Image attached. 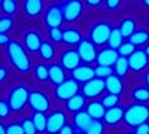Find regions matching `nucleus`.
Instances as JSON below:
<instances>
[{
	"mask_svg": "<svg viewBox=\"0 0 149 134\" xmlns=\"http://www.w3.org/2000/svg\"><path fill=\"white\" fill-rule=\"evenodd\" d=\"M0 10L6 17H14L18 10V3L14 0H0Z\"/></svg>",
	"mask_w": 149,
	"mask_h": 134,
	"instance_id": "nucleus-33",
	"label": "nucleus"
},
{
	"mask_svg": "<svg viewBox=\"0 0 149 134\" xmlns=\"http://www.w3.org/2000/svg\"><path fill=\"white\" fill-rule=\"evenodd\" d=\"M79 90H81L79 82H76L73 78H70L66 82H63L61 85H57L54 88V97L58 101H69L72 97L79 94Z\"/></svg>",
	"mask_w": 149,
	"mask_h": 134,
	"instance_id": "nucleus-5",
	"label": "nucleus"
},
{
	"mask_svg": "<svg viewBox=\"0 0 149 134\" xmlns=\"http://www.w3.org/2000/svg\"><path fill=\"white\" fill-rule=\"evenodd\" d=\"M61 9H63L64 22H74L79 19L82 14L84 3L79 0H66V2L61 3Z\"/></svg>",
	"mask_w": 149,
	"mask_h": 134,
	"instance_id": "nucleus-11",
	"label": "nucleus"
},
{
	"mask_svg": "<svg viewBox=\"0 0 149 134\" xmlns=\"http://www.w3.org/2000/svg\"><path fill=\"white\" fill-rule=\"evenodd\" d=\"M124 112H125V109L121 107V106H115L112 109H107L106 113H104V118H103L104 125H110V127L118 125L121 121H124Z\"/></svg>",
	"mask_w": 149,
	"mask_h": 134,
	"instance_id": "nucleus-19",
	"label": "nucleus"
},
{
	"mask_svg": "<svg viewBox=\"0 0 149 134\" xmlns=\"http://www.w3.org/2000/svg\"><path fill=\"white\" fill-rule=\"evenodd\" d=\"M67 125V115L61 109H54L49 112L46 118V133L48 134H58Z\"/></svg>",
	"mask_w": 149,
	"mask_h": 134,
	"instance_id": "nucleus-6",
	"label": "nucleus"
},
{
	"mask_svg": "<svg viewBox=\"0 0 149 134\" xmlns=\"http://www.w3.org/2000/svg\"><path fill=\"white\" fill-rule=\"evenodd\" d=\"M14 27H15L14 17H6V15L0 17V33H6L8 34V31H10Z\"/></svg>",
	"mask_w": 149,
	"mask_h": 134,
	"instance_id": "nucleus-35",
	"label": "nucleus"
},
{
	"mask_svg": "<svg viewBox=\"0 0 149 134\" xmlns=\"http://www.w3.org/2000/svg\"><path fill=\"white\" fill-rule=\"evenodd\" d=\"M21 125H22L24 134H37L36 127H34V124H33L31 118H24V119L21 121Z\"/></svg>",
	"mask_w": 149,
	"mask_h": 134,
	"instance_id": "nucleus-40",
	"label": "nucleus"
},
{
	"mask_svg": "<svg viewBox=\"0 0 149 134\" xmlns=\"http://www.w3.org/2000/svg\"><path fill=\"white\" fill-rule=\"evenodd\" d=\"M48 70H49V81H51L55 87H57V85H61L63 82L67 81V78H66V69L61 66L60 63H51L48 66Z\"/></svg>",
	"mask_w": 149,
	"mask_h": 134,
	"instance_id": "nucleus-20",
	"label": "nucleus"
},
{
	"mask_svg": "<svg viewBox=\"0 0 149 134\" xmlns=\"http://www.w3.org/2000/svg\"><path fill=\"white\" fill-rule=\"evenodd\" d=\"M121 134H134V131H124V133H121Z\"/></svg>",
	"mask_w": 149,
	"mask_h": 134,
	"instance_id": "nucleus-53",
	"label": "nucleus"
},
{
	"mask_svg": "<svg viewBox=\"0 0 149 134\" xmlns=\"http://www.w3.org/2000/svg\"><path fill=\"white\" fill-rule=\"evenodd\" d=\"M104 90H106L104 81L98 79V78H94L88 82H85L81 87V94L85 97V99H90L93 101V100L97 99V97H100L104 92Z\"/></svg>",
	"mask_w": 149,
	"mask_h": 134,
	"instance_id": "nucleus-9",
	"label": "nucleus"
},
{
	"mask_svg": "<svg viewBox=\"0 0 149 134\" xmlns=\"http://www.w3.org/2000/svg\"><path fill=\"white\" fill-rule=\"evenodd\" d=\"M46 118L48 116L42 112H33L31 121H33L37 133H46Z\"/></svg>",
	"mask_w": 149,
	"mask_h": 134,
	"instance_id": "nucleus-32",
	"label": "nucleus"
},
{
	"mask_svg": "<svg viewBox=\"0 0 149 134\" xmlns=\"http://www.w3.org/2000/svg\"><path fill=\"white\" fill-rule=\"evenodd\" d=\"M10 36L6 33H0V46H8L10 43Z\"/></svg>",
	"mask_w": 149,
	"mask_h": 134,
	"instance_id": "nucleus-46",
	"label": "nucleus"
},
{
	"mask_svg": "<svg viewBox=\"0 0 149 134\" xmlns=\"http://www.w3.org/2000/svg\"><path fill=\"white\" fill-rule=\"evenodd\" d=\"M82 33L74 28V27H67L63 30V43L67 46H74V45H79L82 42Z\"/></svg>",
	"mask_w": 149,
	"mask_h": 134,
	"instance_id": "nucleus-22",
	"label": "nucleus"
},
{
	"mask_svg": "<svg viewBox=\"0 0 149 134\" xmlns=\"http://www.w3.org/2000/svg\"><path fill=\"white\" fill-rule=\"evenodd\" d=\"M95 78L98 79H107L110 75H113V67H107V66H95Z\"/></svg>",
	"mask_w": 149,
	"mask_h": 134,
	"instance_id": "nucleus-37",
	"label": "nucleus"
},
{
	"mask_svg": "<svg viewBox=\"0 0 149 134\" xmlns=\"http://www.w3.org/2000/svg\"><path fill=\"white\" fill-rule=\"evenodd\" d=\"M8 76H9V70H8V67H5V66L0 64V85H2V83L8 79Z\"/></svg>",
	"mask_w": 149,
	"mask_h": 134,
	"instance_id": "nucleus-45",
	"label": "nucleus"
},
{
	"mask_svg": "<svg viewBox=\"0 0 149 134\" xmlns=\"http://www.w3.org/2000/svg\"><path fill=\"white\" fill-rule=\"evenodd\" d=\"M73 128L76 134H85L86 130L90 128V125L93 124V118L86 113V110H81L78 113L73 115Z\"/></svg>",
	"mask_w": 149,
	"mask_h": 134,
	"instance_id": "nucleus-16",
	"label": "nucleus"
},
{
	"mask_svg": "<svg viewBox=\"0 0 149 134\" xmlns=\"http://www.w3.org/2000/svg\"><path fill=\"white\" fill-rule=\"evenodd\" d=\"M60 64L63 66L66 70L73 72L74 69H78L82 64V61H81V57H79L76 49L67 48V49H64L63 52H61V55H60Z\"/></svg>",
	"mask_w": 149,
	"mask_h": 134,
	"instance_id": "nucleus-13",
	"label": "nucleus"
},
{
	"mask_svg": "<svg viewBox=\"0 0 149 134\" xmlns=\"http://www.w3.org/2000/svg\"><path fill=\"white\" fill-rule=\"evenodd\" d=\"M124 122L131 128L149 122V106L145 103H131L124 112Z\"/></svg>",
	"mask_w": 149,
	"mask_h": 134,
	"instance_id": "nucleus-2",
	"label": "nucleus"
},
{
	"mask_svg": "<svg viewBox=\"0 0 149 134\" xmlns=\"http://www.w3.org/2000/svg\"><path fill=\"white\" fill-rule=\"evenodd\" d=\"M104 6H106V9H109V10H115V9H118V8L121 6V2H119V0H106Z\"/></svg>",
	"mask_w": 149,
	"mask_h": 134,
	"instance_id": "nucleus-43",
	"label": "nucleus"
},
{
	"mask_svg": "<svg viewBox=\"0 0 149 134\" xmlns=\"http://www.w3.org/2000/svg\"><path fill=\"white\" fill-rule=\"evenodd\" d=\"M22 46L27 49V52H31V54H39V49L43 43L42 40V36L37 30H27L26 33L22 34Z\"/></svg>",
	"mask_w": 149,
	"mask_h": 134,
	"instance_id": "nucleus-12",
	"label": "nucleus"
},
{
	"mask_svg": "<svg viewBox=\"0 0 149 134\" xmlns=\"http://www.w3.org/2000/svg\"><path fill=\"white\" fill-rule=\"evenodd\" d=\"M128 42L133 43L134 46H139V45H148L149 43V31L148 30H136L130 37Z\"/></svg>",
	"mask_w": 149,
	"mask_h": 134,
	"instance_id": "nucleus-29",
	"label": "nucleus"
},
{
	"mask_svg": "<svg viewBox=\"0 0 149 134\" xmlns=\"http://www.w3.org/2000/svg\"><path fill=\"white\" fill-rule=\"evenodd\" d=\"M145 52H146V55L149 57V43H148V45L145 46Z\"/></svg>",
	"mask_w": 149,
	"mask_h": 134,
	"instance_id": "nucleus-52",
	"label": "nucleus"
},
{
	"mask_svg": "<svg viewBox=\"0 0 149 134\" xmlns=\"http://www.w3.org/2000/svg\"><path fill=\"white\" fill-rule=\"evenodd\" d=\"M128 64L133 72H142L149 66V57L146 55L145 49H136L128 57Z\"/></svg>",
	"mask_w": 149,
	"mask_h": 134,
	"instance_id": "nucleus-15",
	"label": "nucleus"
},
{
	"mask_svg": "<svg viewBox=\"0 0 149 134\" xmlns=\"http://www.w3.org/2000/svg\"><path fill=\"white\" fill-rule=\"evenodd\" d=\"M130 70V64H128V58L127 57H119L116 60V63L113 64V73L119 78H124Z\"/></svg>",
	"mask_w": 149,
	"mask_h": 134,
	"instance_id": "nucleus-31",
	"label": "nucleus"
},
{
	"mask_svg": "<svg viewBox=\"0 0 149 134\" xmlns=\"http://www.w3.org/2000/svg\"><path fill=\"white\" fill-rule=\"evenodd\" d=\"M85 134H104V122L103 121H93V124Z\"/></svg>",
	"mask_w": 149,
	"mask_h": 134,
	"instance_id": "nucleus-39",
	"label": "nucleus"
},
{
	"mask_svg": "<svg viewBox=\"0 0 149 134\" xmlns=\"http://www.w3.org/2000/svg\"><path fill=\"white\" fill-rule=\"evenodd\" d=\"M43 9H45V3L42 0H26L22 3V10L26 14V17H29V18L40 17Z\"/></svg>",
	"mask_w": 149,
	"mask_h": 134,
	"instance_id": "nucleus-18",
	"label": "nucleus"
},
{
	"mask_svg": "<svg viewBox=\"0 0 149 134\" xmlns=\"http://www.w3.org/2000/svg\"><path fill=\"white\" fill-rule=\"evenodd\" d=\"M10 107H9V103L8 100H0V121L2 119H8L9 115H10Z\"/></svg>",
	"mask_w": 149,
	"mask_h": 134,
	"instance_id": "nucleus-42",
	"label": "nucleus"
},
{
	"mask_svg": "<svg viewBox=\"0 0 149 134\" xmlns=\"http://www.w3.org/2000/svg\"><path fill=\"white\" fill-rule=\"evenodd\" d=\"M29 106L33 109V112H48L51 107V100L45 91L42 90H31L30 97H29Z\"/></svg>",
	"mask_w": 149,
	"mask_h": 134,
	"instance_id": "nucleus-8",
	"label": "nucleus"
},
{
	"mask_svg": "<svg viewBox=\"0 0 149 134\" xmlns=\"http://www.w3.org/2000/svg\"><path fill=\"white\" fill-rule=\"evenodd\" d=\"M6 134H24L22 125L18 122H9L6 124Z\"/></svg>",
	"mask_w": 149,
	"mask_h": 134,
	"instance_id": "nucleus-41",
	"label": "nucleus"
},
{
	"mask_svg": "<svg viewBox=\"0 0 149 134\" xmlns=\"http://www.w3.org/2000/svg\"><path fill=\"white\" fill-rule=\"evenodd\" d=\"M104 134H110V133H104Z\"/></svg>",
	"mask_w": 149,
	"mask_h": 134,
	"instance_id": "nucleus-54",
	"label": "nucleus"
},
{
	"mask_svg": "<svg viewBox=\"0 0 149 134\" xmlns=\"http://www.w3.org/2000/svg\"><path fill=\"white\" fill-rule=\"evenodd\" d=\"M104 87H106V91L109 94H113V95H121L122 91H124V82H122V78L116 76L115 73L110 75L107 79H104Z\"/></svg>",
	"mask_w": 149,
	"mask_h": 134,
	"instance_id": "nucleus-21",
	"label": "nucleus"
},
{
	"mask_svg": "<svg viewBox=\"0 0 149 134\" xmlns=\"http://www.w3.org/2000/svg\"><path fill=\"white\" fill-rule=\"evenodd\" d=\"M57 55V49H55V45L51 43L49 40H43L40 49H39V57L43 61H52Z\"/></svg>",
	"mask_w": 149,
	"mask_h": 134,
	"instance_id": "nucleus-25",
	"label": "nucleus"
},
{
	"mask_svg": "<svg viewBox=\"0 0 149 134\" xmlns=\"http://www.w3.org/2000/svg\"><path fill=\"white\" fill-rule=\"evenodd\" d=\"M119 58V54L116 49H112V48H102L100 51L97 52V58L95 63L97 66H107V67H113V64L116 63V60Z\"/></svg>",
	"mask_w": 149,
	"mask_h": 134,
	"instance_id": "nucleus-14",
	"label": "nucleus"
},
{
	"mask_svg": "<svg viewBox=\"0 0 149 134\" xmlns=\"http://www.w3.org/2000/svg\"><path fill=\"white\" fill-rule=\"evenodd\" d=\"M85 100H86V99H85L82 94H76L74 97H72L69 101H66V110L70 112V113H78V112H81L82 109L85 107V104H86Z\"/></svg>",
	"mask_w": 149,
	"mask_h": 134,
	"instance_id": "nucleus-24",
	"label": "nucleus"
},
{
	"mask_svg": "<svg viewBox=\"0 0 149 134\" xmlns=\"http://www.w3.org/2000/svg\"><path fill=\"white\" fill-rule=\"evenodd\" d=\"M134 134H149V122H145L134 128Z\"/></svg>",
	"mask_w": 149,
	"mask_h": 134,
	"instance_id": "nucleus-44",
	"label": "nucleus"
},
{
	"mask_svg": "<svg viewBox=\"0 0 149 134\" xmlns=\"http://www.w3.org/2000/svg\"><path fill=\"white\" fill-rule=\"evenodd\" d=\"M110 31H112L110 22H107V21H98V22H95L94 26L91 27V30H90V37H88V39H90L95 46L106 45L107 40H109Z\"/></svg>",
	"mask_w": 149,
	"mask_h": 134,
	"instance_id": "nucleus-4",
	"label": "nucleus"
},
{
	"mask_svg": "<svg viewBox=\"0 0 149 134\" xmlns=\"http://www.w3.org/2000/svg\"><path fill=\"white\" fill-rule=\"evenodd\" d=\"M76 51L81 57V61H84V64H88L91 66L93 63H95V58H97V46L90 40V39H82V42L76 46Z\"/></svg>",
	"mask_w": 149,
	"mask_h": 134,
	"instance_id": "nucleus-10",
	"label": "nucleus"
},
{
	"mask_svg": "<svg viewBox=\"0 0 149 134\" xmlns=\"http://www.w3.org/2000/svg\"><path fill=\"white\" fill-rule=\"evenodd\" d=\"M142 5H143L146 9H149V0H143V2H142Z\"/></svg>",
	"mask_w": 149,
	"mask_h": 134,
	"instance_id": "nucleus-51",
	"label": "nucleus"
},
{
	"mask_svg": "<svg viewBox=\"0 0 149 134\" xmlns=\"http://www.w3.org/2000/svg\"><path fill=\"white\" fill-rule=\"evenodd\" d=\"M29 97H30V90L26 85H15L12 87L8 92V103L12 112H21L24 107L29 104Z\"/></svg>",
	"mask_w": 149,
	"mask_h": 134,
	"instance_id": "nucleus-3",
	"label": "nucleus"
},
{
	"mask_svg": "<svg viewBox=\"0 0 149 134\" xmlns=\"http://www.w3.org/2000/svg\"><path fill=\"white\" fill-rule=\"evenodd\" d=\"M0 134H6V125L0 121Z\"/></svg>",
	"mask_w": 149,
	"mask_h": 134,
	"instance_id": "nucleus-50",
	"label": "nucleus"
},
{
	"mask_svg": "<svg viewBox=\"0 0 149 134\" xmlns=\"http://www.w3.org/2000/svg\"><path fill=\"white\" fill-rule=\"evenodd\" d=\"M58 134H76V133H74V128H73V125H66L63 130H61Z\"/></svg>",
	"mask_w": 149,
	"mask_h": 134,
	"instance_id": "nucleus-47",
	"label": "nucleus"
},
{
	"mask_svg": "<svg viewBox=\"0 0 149 134\" xmlns=\"http://www.w3.org/2000/svg\"><path fill=\"white\" fill-rule=\"evenodd\" d=\"M72 78L76 81V82L85 83V82H88V81H91V79L95 78V70H94V67L82 63L78 69H74L72 72Z\"/></svg>",
	"mask_w": 149,
	"mask_h": 134,
	"instance_id": "nucleus-17",
	"label": "nucleus"
},
{
	"mask_svg": "<svg viewBox=\"0 0 149 134\" xmlns=\"http://www.w3.org/2000/svg\"><path fill=\"white\" fill-rule=\"evenodd\" d=\"M118 28H119L121 34L124 36V39H125V37L128 39L130 36L136 31V21L133 18H124V19L119 21Z\"/></svg>",
	"mask_w": 149,
	"mask_h": 134,
	"instance_id": "nucleus-28",
	"label": "nucleus"
},
{
	"mask_svg": "<svg viewBox=\"0 0 149 134\" xmlns=\"http://www.w3.org/2000/svg\"><path fill=\"white\" fill-rule=\"evenodd\" d=\"M86 113H88L94 121H102L104 118V113H106V109L104 106L98 101V100H93L90 101L88 104H86Z\"/></svg>",
	"mask_w": 149,
	"mask_h": 134,
	"instance_id": "nucleus-23",
	"label": "nucleus"
},
{
	"mask_svg": "<svg viewBox=\"0 0 149 134\" xmlns=\"http://www.w3.org/2000/svg\"><path fill=\"white\" fill-rule=\"evenodd\" d=\"M33 78L39 82V83H45L49 81V70H48V64L39 61L36 63L33 67Z\"/></svg>",
	"mask_w": 149,
	"mask_h": 134,
	"instance_id": "nucleus-26",
	"label": "nucleus"
},
{
	"mask_svg": "<svg viewBox=\"0 0 149 134\" xmlns=\"http://www.w3.org/2000/svg\"><path fill=\"white\" fill-rule=\"evenodd\" d=\"M143 82H145V87L149 88V67H148L146 72L143 73Z\"/></svg>",
	"mask_w": 149,
	"mask_h": 134,
	"instance_id": "nucleus-49",
	"label": "nucleus"
},
{
	"mask_svg": "<svg viewBox=\"0 0 149 134\" xmlns=\"http://www.w3.org/2000/svg\"><path fill=\"white\" fill-rule=\"evenodd\" d=\"M134 51H136V46L127 40V42H124V43L119 46L118 54H119V57H127V58H128V57H130Z\"/></svg>",
	"mask_w": 149,
	"mask_h": 134,
	"instance_id": "nucleus-38",
	"label": "nucleus"
},
{
	"mask_svg": "<svg viewBox=\"0 0 149 134\" xmlns=\"http://www.w3.org/2000/svg\"><path fill=\"white\" fill-rule=\"evenodd\" d=\"M102 0H86L85 5H88V6H93V8H98V6H102Z\"/></svg>",
	"mask_w": 149,
	"mask_h": 134,
	"instance_id": "nucleus-48",
	"label": "nucleus"
},
{
	"mask_svg": "<svg viewBox=\"0 0 149 134\" xmlns=\"http://www.w3.org/2000/svg\"><path fill=\"white\" fill-rule=\"evenodd\" d=\"M131 97L134 103H148L149 101V88H146L145 85H139V87H134L131 91Z\"/></svg>",
	"mask_w": 149,
	"mask_h": 134,
	"instance_id": "nucleus-27",
	"label": "nucleus"
},
{
	"mask_svg": "<svg viewBox=\"0 0 149 134\" xmlns=\"http://www.w3.org/2000/svg\"><path fill=\"white\" fill-rule=\"evenodd\" d=\"M43 22L48 28H61V26L64 22L61 5H58V3L49 5L43 14Z\"/></svg>",
	"mask_w": 149,
	"mask_h": 134,
	"instance_id": "nucleus-7",
	"label": "nucleus"
},
{
	"mask_svg": "<svg viewBox=\"0 0 149 134\" xmlns=\"http://www.w3.org/2000/svg\"><path fill=\"white\" fill-rule=\"evenodd\" d=\"M100 103L104 106V109L107 110V109H112V107L118 106V103H119V95H113V94H109V92H106V94L102 97Z\"/></svg>",
	"mask_w": 149,
	"mask_h": 134,
	"instance_id": "nucleus-34",
	"label": "nucleus"
},
{
	"mask_svg": "<svg viewBox=\"0 0 149 134\" xmlns=\"http://www.w3.org/2000/svg\"><path fill=\"white\" fill-rule=\"evenodd\" d=\"M6 55H8V60L9 63L12 64L18 73H29L30 69H31V58L27 52V49L22 46L21 42L18 40H14L12 39L10 43L6 46Z\"/></svg>",
	"mask_w": 149,
	"mask_h": 134,
	"instance_id": "nucleus-1",
	"label": "nucleus"
},
{
	"mask_svg": "<svg viewBox=\"0 0 149 134\" xmlns=\"http://www.w3.org/2000/svg\"><path fill=\"white\" fill-rule=\"evenodd\" d=\"M48 37H49V42L54 45L63 43V30L61 28H48Z\"/></svg>",
	"mask_w": 149,
	"mask_h": 134,
	"instance_id": "nucleus-36",
	"label": "nucleus"
},
{
	"mask_svg": "<svg viewBox=\"0 0 149 134\" xmlns=\"http://www.w3.org/2000/svg\"><path fill=\"white\" fill-rule=\"evenodd\" d=\"M124 43V36L121 34L119 28L118 27H113L110 31V36H109V40H107V48H112V49H119V46Z\"/></svg>",
	"mask_w": 149,
	"mask_h": 134,
	"instance_id": "nucleus-30",
	"label": "nucleus"
}]
</instances>
